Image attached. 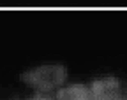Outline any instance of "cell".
<instances>
[{
  "label": "cell",
  "instance_id": "cell-1",
  "mask_svg": "<svg viewBox=\"0 0 127 100\" xmlns=\"http://www.w3.org/2000/svg\"><path fill=\"white\" fill-rule=\"evenodd\" d=\"M65 77H67V70L62 65H42L21 76V79L27 84L39 90H53L60 86L65 81Z\"/></svg>",
  "mask_w": 127,
  "mask_h": 100
},
{
  "label": "cell",
  "instance_id": "cell-2",
  "mask_svg": "<svg viewBox=\"0 0 127 100\" xmlns=\"http://www.w3.org/2000/svg\"><path fill=\"white\" fill-rule=\"evenodd\" d=\"M92 100H127V90L122 88L120 81L115 77L97 79L90 86Z\"/></svg>",
  "mask_w": 127,
  "mask_h": 100
},
{
  "label": "cell",
  "instance_id": "cell-3",
  "mask_svg": "<svg viewBox=\"0 0 127 100\" xmlns=\"http://www.w3.org/2000/svg\"><path fill=\"white\" fill-rule=\"evenodd\" d=\"M57 100H92L90 98V90L81 86V84H74L62 88L57 95Z\"/></svg>",
  "mask_w": 127,
  "mask_h": 100
},
{
  "label": "cell",
  "instance_id": "cell-4",
  "mask_svg": "<svg viewBox=\"0 0 127 100\" xmlns=\"http://www.w3.org/2000/svg\"><path fill=\"white\" fill-rule=\"evenodd\" d=\"M32 100H51V98H48V97H35V98H32Z\"/></svg>",
  "mask_w": 127,
  "mask_h": 100
}]
</instances>
